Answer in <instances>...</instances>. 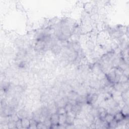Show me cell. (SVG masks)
<instances>
[{
	"mask_svg": "<svg viewBox=\"0 0 129 129\" xmlns=\"http://www.w3.org/2000/svg\"><path fill=\"white\" fill-rule=\"evenodd\" d=\"M98 99V95L94 93H90L86 96L87 103L89 104L93 105L96 102Z\"/></svg>",
	"mask_w": 129,
	"mask_h": 129,
	"instance_id": "6da1fadb",
	"label": "cell"
},
{
	"mask_svg": "<svg viewBox=\"0 0 129 129\" xmlns=\"http://www.w3.org/2000/svg\"><path fill=\"white\" fill-rule=\"evenodd\" d=\"M59 115L57 113L52 114L50 116V120L52 125H59Z\"/></svg>",
	"mask_w": 129,
	"mask_h": 129,
	"instance_id": "7a4b0ae2",
	"label": "cell"
},
{
	"mask_svg": "<svg viewBox=\"0 0 129 129\" xmlns=\"http://www.w3.org/2000/svg\"><path fill=\"white\" fill-rule=\"evenodd\" d=\"M125 118H126V117H125L121 111L116 112L114 114V119L117 122H120L123 121Z\"/></svg>",
	"mask_w": 129,
	"mask_h": 129,
	"instance_id": "3957f363",
	"label": "cell"
},
{
	"mask_svg": "<svg viewBox=\"0 0 129 129\" xmlns=\"http://www.w3.org/2000/svg\"><path fill=\"white\" fill-rule=\"evenodd\" d=\"M22 125L23 129H29L30 124V120L27 118H21Z\"/></svg>",
	"mask_w": 129,
	"mask_h": 129,
	"instance_id": "277c9868",
	"label": "cell"
},
{
	"mask_svg": "<svg viewBox=\"0 0 129 129\" xmlns=\"http://www.w3.org/2000/svg\"><path fill=\"white\" fill-rule=\"evenodd\" d=\"M66 118L67 115L63 114L59 115V125H64L66 124Z\"/></svg>",
	"mask_w": 129,
	"mask_h": 129,
	"instance_id": "5b68a950",
	"label": "cell"
},
{
	"mask_svg": "<svg viewBox=\"0 0 129 129\" xmlns=\"http://www.w3.org/2000/svg\"><path fill=\"white\" fill-rule=\"evenodd\" d=\"M18 117L20 118H28V113L27 111H26L24 110H21L20 111L18 114Z\"/></svg>",
	"mask_w": 129,
	"mask_h": 129,
	"instance_id": "8992f818",
	"label": "cell"
},
{
	"mask_svg": "<svg viewBox=\"0 0 129 129\" xmlns=\"http://www.w3.org/2000/svg\"><path fill=\"white\" fill-rule=\"evenodd\" d=\"M86 120L87 121L90 123H94V122L95 121V118L94 117L93 115H92L90 112L86 115V117L85 118Z\"/></svg>",
	"mask_w": 129,
	"mask_h": 129,
	"instance_id": "52a82bcc",
	"label": "cell"
},
{
	"mask_svg": "<svg viewBox=\"0 0 129 129\" xmlns=\"http://www.w3.org/2000/svg\"><path fill=\"white\" fill-rule=\"evenodd\" d=\"M51 112L49 111L48 107H44L41 108V114L43 115V116L45 117V118H48L49 116V114Z\"/></svg>",
	"mask_w": 129,
	"mask_h": 129,
	"instance_id": "ba28073f",
	"label": "cell"
},
{
	"mask_svg": "<svg viewBox=\"0 0 129 129\" xmlns=\"http://www.w3.org/2000/svg\"><path fill=\"white\" fill-rule=\"evenodd\" d=\"M114 119V114L107 113V114L106 115L105 117L104 118V121H106L107 123H108L109 124L111 122L112 120H113Z\"/></svg>",
	"mask_w": 129,
	"mask_h": 129,
	"instance_id": "9c48e42d",
	"label": "cell"
},
{
	"mask_svg": "<svg viewBox=\"0 0 129 129\" xmlns=\"http://www.w3.org/2000/svg\"><path fill=\"white\" fill-rule=\"evenodd\" d=\"M121 111L124 114L125 117L129 116V106L128 105L125 104L124 107L121 109Z\"/></svg>",
	"mask_w": 129,
	"mask_h": 129,
	"instance_id": "30bf717a",
	"label": "cell"
},
{
	"mask_svg": "<svg viewBox=\"0 0 129 129\" xmlns=\"http://www.w3.org/2000/svg\"><path fill=\"white\" fill-rule=\"evenodd\" d=\"M56 113H57L59 115H63L66 114H67V112H66V111L64 107H60L57 108Z\"/></svg>",
	"mask_w": 129,
	"mask_h": 129,
	"instance_id": "8fae6325",
	"label": "cell"
},
{
	"mask_svg": "<svg viewBox=\"0 0 129 129\" xmlns=\"http://www.w3.org/2000/svg\"><path fill=\"white\" fill-rule=\"evenodd\" d=\"M117 127H118V122L115 121L114 119L113 120L108 124L109 128L114 129V128H117Z\"/></svg>",
	"mask_w": 129,
	"mask_h": 129,
	"instance_id": "7c38bea8",
	"label": "cell"
},
{
	"mask_svg": "<svg viewBox=\"0 0 129 129\" xmlns=\"http://www.w3.org/2000/svg\"><path fill=\"white\" fill-rule=\"evenodd\" d=\"M38 122L35 121L34 119L31 118L30 119V125L29 129H36V126H37V124Z\"/></svg>",
	"mask_w": 129,
	"mask_h": 129,
	"instance_id": "4fadbf2b",
	"label": "cell"
},
{
	"mask_svg": "<svg viewBox=\"0 0 129 129\" xmlns=\"http://www.w3.org/2000/svg\"><path fill=\"white\" fill-rule=\"evenodd\" d=\"M72 107H73V105L71 103H70V102H68V103L66 104L64 107L66 111V112H67H67H70L72 111Z\"/></svg>",
	"mask_w": 129,
	"mask_h": 129,
	"instance_id": "5bb4252c",
	"label": "cell"
},
{
	"mask_svg": "<svg viewBox=\"0 0 129 129\" xmlns=\"http://www.w3.org/2000/svg\"><path fill=\"white\" fill-rule=\"evenodd\" d=\"M36 128L37 129H48L47 127L45 126V125L44 124V122H38L37 124Z\"/></svg>",
	"mask_w": 129,
	"mask_h": 129,
	"instance_id": "9a60e30c",
	"label": "cell"
},
{
	"mask_svg": "<svg viewBox=\"0 0 129 129\" xmlns=\"http://www.w3.org/2000/svg\"><path fill=\"white\" fill-rule=\"evenodd\" d=\"M52 51L55 53L59 52L61 51V48L58 45H54L52 48Z\"/></svg>",
	"mask_w": 129,
	"mask_h": 129,
	"instance_id": "2e32d148",
	"label": "cell"
},
{
	"mask_svg": "<svg viewBox=\"0 0 129 129\" xmlns=\"http://www.w3.org/2000/svg\"><path fill=\"white\" fill-rule=\"evenodd\" d=\"M16 127L17 129H23L21 118H19L17 122H16Z\"/></svg>",
	"mask_w": 129,
	"mask_h": 129,
	"instance_id": "e0dca14e",
	"label": "cell"
}]
</instances>
